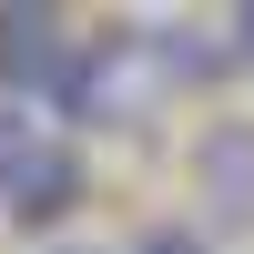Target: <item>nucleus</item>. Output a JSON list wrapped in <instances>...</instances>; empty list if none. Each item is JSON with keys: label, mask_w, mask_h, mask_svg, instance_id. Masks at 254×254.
Masks as SVG:
<instances>
[{"label": "nucleus", "mask_w": 254, "mask_h": 254, "mask_svg": "<svg viewBox=\"0 0 254 254\" xmlns=\"http://www.w3.org/2000/svg\"><path fill=\"white\" fill-rule=\"evenodd\" d=\"M61 254H92V244H61Z\"/></svg>", "instance_id": "6"}, {"label": "nucleus", "mask_w": 254, "mask_h": 254, "mask_svg": "<svg viewBox=\"0 0 254 254\" xmlns=\"http://www.w3.org/2000/svg\"><path fill=\"white\" fill-rule=\"evenodd\" d=\"M81 61H92V41H71V20L61 10H0V92L10 102H71Z\"/></svg>", "instance_id": "2"}, {"label": "nucleus", "mask_w": 254, "mask_h": 254, "mask_svg": "<svg viewBox=\"0 0 254 254\" xmlns=\"http://www.w3.org/2000/svg\"><path fill=\"white\" fill-rule=\"evenodd\" d=\"M81 203V153L31 112H0V214L10 224H61Z\"/></svg>", "instance_id": "1"}, {"label": "nucleus", "mask_w": 254, "mask_h": 254, "mask_svg": "<svg viewBox=\"0 0 254 254\" xmlns=\"http://www.w3.org/2000/svg\"><path fill=\"white\" fill-rule=\"evenodd\" d=\"M224 31H234V61H254V10H234Z\"/></svg>", "instance_id": "5"}, {"label": "nucleus", "mask_w": 254, "mask_h": 254, "mask_svg": "<svg viewBox=\"0 0 254 254\" xmlns=\"http://www.w3.org/2000/svg\"><path fill=\"white\" fill-rule=\"evenodd\" d=\"M122 254H203V234H193V224H142Z\"/></svg>", "instance_id": "4"}, {"label": "nucleus", "mask_w": 254, "mask_h": 254, "mask_svg": "<svg viewBox=\"0 0 254 254\" xmlns=\"http://www.w3.org/2000/svg\"><path fill=\"white\" fill-rule=\"evenodd\" d=\"M193 193L214 224H254V122H203L193 142Z\"/></svg>", "instance_id": "3"}]
</instances>
